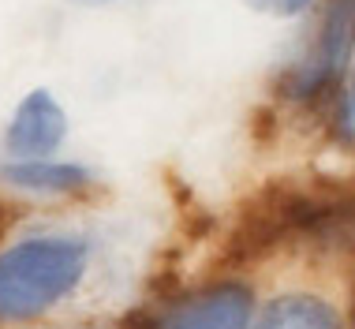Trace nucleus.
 Segmentation results:
<instances>
[{
	"mask_svg": "<svg viewBox=\"0 0 355 329\" xmlns=\"http://www.w3.org/2000/svg\"><path fill=\"white\" fill-rule=\"evenodd\" d=\"M90 239L31 236L0 251V322H31L53 311L83 285Z\"/></svg>",
	"mask_w": 355,
	"mask_h": 329,
	"instance_id": "f257e3e1",
	"label": "nucleus"
},
{
	"mask_svg": "<svg viewBox=\"0 0 355 329\" xmlns=\"http://www.w3.org/2000/svg\"><path fill=\"white\" fill-rule=\"evenodd\" d=\"M352 56V0H329L322 19V31L314 45L292 64L281 79V94L288 101H322L333 98L344 83Z\"/></svg>",
	"mask_w": 355,
	"mask_h": 329,
	"instance_id": "f03ea898",
	"label": "nucleus"
},
{
	"mask_svg": "<svg viewBox=\"0 0 355 329\" xmlns=\"http://www.w3.org/2000/svg\"><path fill=\"white\" fill-rule=\"evenodd\" d=\"M68 135V112L49 90H31L15 105L4 131V150L12 158H49Z\"/></svg>",
	"mask_w": 355,
	"mask_h": 329,
	"instance_id": "7ed1b4c3",
	"label": "nucleus"
},
{
	"mask_svg": "<svg viewBox=\"0 0 355 329\" xmlns=\"http://www.w3.org/2000/svg\"><path fill=\"white\" fill-rule=\"evenodd\" d=\"M247 322H251V292L228 280L176 303L157 329H247Z\"/></svg>",
	"mask_w": 355,
	"mask_h": 329,
	"instance_id": "20e7f679",
	"label": "nucleus"
},
{
	"mask_svg": "<svg viewBox=\"0 0 355 329\" xmlns=\"http://www.w3.org/2000/svg\"><path fill=\"white\" fill-rule=\"evenodd\" d=\"M0 183L26 195H79L94 183V172L75 161L12 158L8 164H0Z\"/></svg>",
	"mask_w": 355,
	"mask_h": 329,
	"instance_id": "39448f33",
	"label": "nucleus"
},
{
	"mask_svg": "<svg viewBox=\"0 0 355 329\" xmlns=\"http://www.w3.org/2000/svg\"><path fill=\"white\" fill-rule=\"evenodd\" d=\"M258 329H340V318L318 296H281L266 307Z\"/></svg>",
	"mask_w": 355,
	"mask_h": 329,
	"instance_id": "423d86ee",
	"label": "nucleus"
},
{
	"mask_svg": "<svg viewBox=\"0 0 355 329\" xmlns=\"http://www.w3.org/2000/svg\"><path fill=\"white\" fill-rule=\"evenodd\" d=\"M258 8H270L277 15H295V12H306L314 0H254Z\"/></svg>",
	"mask_w": 355,
	"mask_h": 329,
	"instance_id": "0eeeda50",
	"label": "nucleus"
},
{
	"mask_svg": "<svg viewBox=\"0 0 355 329\" xmlns=\"http://www.w3.org/2000/svg\"><path fill=\"white\" fill-rule=\"evenodd\" d=\"M94 4H116V0H94Z\"/></svg>",
	"mask_w": 355,
	"mask_h": 329,
	"instance_id": "6e6552de",
	"label": "nucleus"
}]
</instances>
